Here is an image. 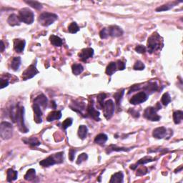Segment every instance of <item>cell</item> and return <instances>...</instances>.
<instances>
[{
  "mask_svg": "<svg viewBox=\"0 0 183 183\" xmlns=\"http://www.w3.org/2000/svg\"><path fill=\"white\" fill-rule=\"evenodd\" d=\"M10 117L14 123L18 125L19 129L21 132L26 133L28 129L25 124V108L17 106L16 108H12L10 112Z\"/></svg>",
  "mask_w": 183,
  "mask_h": 183,
  "instance_id": "cell-1",
  "label": "cell"
},
{
  "mask_svg": "<svg viewBox=\"0 0 183 183\" xmlns=\"http://www.w3.org/2000/svg\"><path fill=\"white\" fill-rule=\"evenodd\" d=\"M161 45H163L162 40L160 35L157 33H153L152 36H150L147 40V49L148 52L152 54L155 51L160 50Z\"/></svg>",
  "mask_w": 183,
  "mask_h": 183,
  "instance_id": "cell-2",
  "label": "cell"
},
{
  "mask_svg": "<svg viewBox=\"0 0 183 183\" xmlns=\"http://www.w3.org/2000/svg\"><path fill=\"white\" fill-rule=\"evenodd\" d=\"M57 15L54 13L44 12L39 15L38 21L41 25L44 27H48L52 25L55 21L57 20Z\"/></svg>",
  "mask_w": 183,
  "mask_h": 183,
  "instance_id": "cell-3",
  "label": "cell"
},
{
  "mask_svg": "<svg viewBox=\"0 0 183 183\" xmlns=\"http://www.w3.org/2000/svg\"><path fill=\"white\" fill-rule=\"evenodd\" d=\"M19 17L21 21L27 25H31L34 20V14L29 8H23L19 11Z\"/></svg>",
  "mask_w": 183,
  "mask_h": 183,
  "instance_id": "cell-4",
  "label": "cell"
},
{
  "mask_svg": "<svg viewBox=\"0 0 183 183\" xmlns=\"http://www.w3.org/2000/svg\"><path fill=\"white\" fill-rule=\"evenodd\" d=\"M63 152H59L54 154L51 156L48 157L47 158L44 159L39 162V165L43 167H50L55 164H59L63 162Z\"/></svg>",
  "mask_w": 183,
  "mask_h": 183,
  "instance_id": "cell-5",
  "label": "cell"
},
{
  "mask_svg": "<svg viewBox=\"0 0 183 183\" xmlns=\"http://www.w3.org/2000/svg\"><path fill=\"white\" fill-rule=\"evenodd\" d=\"M12 125L7 122H2L0 125V135L3 139H9L12 137Z\"/></svg>",
  "mask_w": 183,
  "mask_h": 183,
  "instance_id": "cell-6",
  "label": "cell"
},
{
  "mask_svg": "<svg viewBox=\"0 0 183 183\" xmlns=\"http://www.w3.org/2000/svg\"><path fill=\"white\" fill-rule=\"evenodd\" d=\"M104 116L107 119H109L115 113V103L112 100H109L104 103L103 107Z\"/></svg>",
  "mask_w": 183,
  "mask_h": 183,
  "instance_id": "cell-7",
  "label": "cell"
},
{
  "mask_svg": "<svg viewBox=\"0 0 183 183\" xmlns=\"http://www.w3.org/2000/svg\"><path fill=\"white\" fill-rule=\"evenodd\" d=\"M157 109L155 107H149L145 110L144 117L152 122H158L161 119L160 116H159L157 114Z\"/></svg>",
  "mask_w": 183,
  "mask_h": 183,
  "instance_id": "cell-8",
  "label": "cell"
},
{
  "mask_svg": "<svg viewBox=\"0 0 183 183\" xmlns=\"http://www.w3.org/2000/svg\"><path fill=\"white\" fill-rule=\"evenodd\" d=\"M38 73L39 71L36 67V64H31L22 73V79L24 80H29V79L34 77Z\"/></svg>",
  "mask_w": 183,
  "mask_h": 183,
  "instance_id": "cell-9",
  "label": "cell"
},
{
  "mask_svg": "<svg viewBox=\"0 0 183 183\" xmlns=\"http://www.w3.org/2000/svg\"><path fill=\"white\" fill-rule=\"evenodd\" d=\"M147 99H148V97H147V94H146V92H139L136 94H135V95L131 98L130 103L132 105H139V104L145 102Z\"/></svg>",
  "mask_w": 183,
  "mask_h": 183,
  "instance_id": "cell-10",
  "label": "cell"
},
{
  "mask_svg": "<svg viewBox=\"0 0 183 183\" xmlns=\"http://www.w3.org/2000/svg\"><path fill=\"white\" fill-rule=\"evenodd\" d=\"M94 55V50L92 48H84L82 50V52L79 54L80 60L82 62H87L88 59L91 58Z\"/></svg>",
  "mask_w": 183,
  "mask_h": 183,
  "instance_id": "cell-11",
  "label": "cell"
},
{
  "mask_svg": "<svg viewBox=\"0 0 183 183\" xmlns=\"http://www.w3.org/2000/svg\"><path fill=\"white\" fill-rule=\"evenodd\" d=\"M108 34L109 36L113 37H120L123 34V30L120 27L116 26V25H113L110 26L109 28L107 29Z\"/></svg>",
  "mask_w": 183,
  "mask_h": 183,
  "instance_id": "cell-12",
  "label": "cell"
},
{
  "mask_svg": "<svg viewBox=\"0 0 183 183\" xmlns=\"http://www.w3.org/2000/svg\"><path fill=\"white\" fill-rule=\"evenodd\" d=\"M167 135V129L164 127H157L153 130L152 136L156 139H163Z\"/></svg>",
  "mask_w": 183,
  "mask_h": 183,
  "instance_id": "cell-13",
  "label": "cell"
},
{
  "mask_svg": "<svg viewBox=\"0 0 183 183\" xmlns=\"http://www.w3.org/2000/svg\"><path fill=\"white\" fill-rule=\"evenodd\" d=\"M32 108H33V111L34 113V121L35 123L37 124L42 123V112L40 109V107L37 104H34L32 105Z\"/></svg>",
  "mask_w": 183,
  "mask_h": 183,
  "instance_id": "cell-14",
  "label": "cell"
},
{
  "mask_svg": "<svg viewBox=\"0 0 183 183\" xmlns=\"http://www.w3.org/2000/svg\"><path fill=\"white\" fill-rule=\"evenodd\" d=\"M25 40L20 39H16L14 40V49L17 52L21 53L25 50Z\"/></svg>",
  "mask_w": 183,
  "mask_h": 183,
  "instance_id": "cell-15",
  "label": "cell"
},
{
  "mask_svg": "<svg viewBox=\"0 0 183 183\" xmlns=\"http://www.w3.org/2000/svg\"><path fill=\"white\" fill-rule=\"evenodd\" d=\"M87 113L89 115L91 116L92 118H93L94 119H95L96 121H100V113L94 109L93 106V102L90 103L89 106L87 107Z\"/></svg>",
  "mask_w": 183,
  "mask_h": 183,
  "instance_id": "cell-16",
  "label": "cell"
},
{
  "mask_svg": "<svg viewBox=\"0 0 183 183\" xmlns=\"http://www.w3.org/2000/svg\"><path fill=\"white\" fill-rule=\"evenodd\" d=\"M47 102H48V100H47V98L46 97V96H45L44 94H41L35 98L34 100V104H37V105H38L39 106V107H47Z\"/></svg>",
  "mask_w": 183,
  "mask_h": 183,
  "instance_id": "cell-17",
  "label": "cell"
},
{
  "mask_svg": "<svg viewBox=\"0 0 183 183\" xmlns=\"http://www.w3.org/2000/svg\"><path fill=\"white\" fill-rule=\"evenodd\" d=\"M7 22L9 23V25L10 26H19L21 24V20L19 19V16H17V15H15V14H12L9 17V18L7 19Z\"/></svg>",
  "mask_w": 183,
  "mask_h": 183,
  "instance_id": "cell-18",
  "label": "cell"
},
{
  "mask_svg": "<svg viewBox=\"0 0 183 183\" xmlns=\"http://www.w3.org/2000/svg\"><path fill=\"white\" fill-rule=\"evenodd\" d=\"M61 117H62V113L60 111H52L47 116V120L48 122L58 120Z\"/></svg>",
  "mask_w": 183,
  "mask_h": 183,
  "instance_id": "cell-19",
  "label": "cell"
},
{
  "mask_svg": "<svg viewBox=\"0 0 183 183\" xmlns=\"http://www.w3.org/2000/svg\"><path fill=\"white\" fill-rule=\"evenodd\" d=\"M124 179V175L122 172H118L115 173L112 176L111 180H109L110 183H123Z\"/></svg>",
  "mask_w": 183,
  "mask_h": 183,
  "instance_id": "cell-20",
  "label": "cell"
},
{
  "mask_svg": "<svg viewBox=\"0 0 183 183\" xmlns=\"http://www.w3.org/2000/svg\"><path fill=\"white\" fill-rule=\"evenodd\" d=\"M7 180L9 182H12V181H15L17 179V177H18V172L17 171L14 170L13 169H9L7 171Z\"/></svg>",
  "mask_w": 183,
  "mask_h": 183,
  "instance_id": "cell-21",
  "label": "cell"
},
{
  "mask_svg": "<svg viewBox=\"0 0 183 183\" xmlns=\"http://www.w3.org/2000/svg\"><path fill=\"white\" fill-rule=\"evenodd\" d=\"M107 139H108V137L107 135H106L105 134L101 133L96 136L95 139H94V142L97 145H104L105 144L106 142L107 141Z\"/></svg>",
  "mask_w": 183,
  "mask_h": 183,
  "instance_id": "cell-22",
  "label": "cell"
},
{
  "mask_svg": "<svg viewBox=\"0 0 183 183\" xmlns=\"http://www.w3.org/2000/svg\"><path fill=\"white\" fill-rule=\"evenodd\" d=\"M117 70V63L112 62H110L107 67V69H106V74H107V75L111 76L113 75Z\"/></svg>",
  "mask_w": 183,
  "mask_h": 183,
  "instance_id": "cell-23",
  "label": "cell"
},
{
  "mask_svg": "<svg viewBox=\"0 0 183 183\" xmlns=\"http://www.w3.org/2000/svg\"><path fill=\"white\" fill-rule=\"evenodd\" d=\"M21 65V58L19 57H15L11 60V68L14 71H17Z\"/></svg>",
  "mask_w": 183,
  "mask_h": 183,
  "instance_id": "cell-24",
  "label": "cell"
},
{
  "mask_svg": "<svg viewBox=\"0 0 183 183\" xmlns=\"http://www.w3.org/2000/svg\"><path fill=\"white\" fill-rule=\"evenodd\" d=\"M50 40L51 44L54 45L55 47H61L63 44L62 39L56 36V35H51L50 37Z\"/></svg>",
  "mask_w": 183,
  "mask_h": 183,
  "instance_id": "cell-25",
  "label": "cell"
},
{
  "mask_svg": "<svg viewBox=\"0 0 183 183\" xmlns=\"http://www.w3.org/2000/svg\"><path fill=\"white\" fill-rule=\"evenodd\" d=\"M131 149H127L125 148V147H119L116 146V145H110L109 147H108L107 148V153H110L113 151H115V152H128V151L130 150Z\"/></svg>",
  "mask_w": 183,
  "mask_h": 183,
  "instance_id": "cell-26",
  "label": "cell"
},
{
  "mask_svg": "<svg viewBox=\"0 0 183 183\" xmlns=\"http://www.w3.org/2000/svg\"><path fill=\"white\" fill-rule=\"evenodd\" d=\"M88 129L86 126L84 125H80L78 129V135L80 139H84L87 136Z\"/></svg>",
  "mask_w": 183,
  "mask_h": 183,
  "instance_id": "cell-27",
  "label": "cell"
},
{
  "mask_svg": "<svg viewBox=\"0 0 183 183\" xmlns=\"http://www.w3.org/2000/svg\"><path fill=\"white\" fill-rule=\"evenodd\" d=\"M183 118V112L180 111V110H178V111L174 112L173 113V120H174V123L178 125V124H180Z\"/></svg>",
  "mask_w": 183,
  "mask_h": 183,
  "instance_id": "cell-28",
  "label": "cell"
},
{
  "mask_svg": "<svg viewBox=\"0 0 183 183\" xmlns=\"http://www.w3.org/2000/svg\"><path fill=\"white\" fill-rule=\"evenodd\" d=\"M36 178V171L34 169H29L25 175V179L27 181H31Z\"/></svg>",
  "mask_w": 183,
  "mask_h": 183,
  "instance_id": "cell-29",
  "label": "cell"
},
{
  "mask_svg": "<svg viewBox=\"0 0 183 183\" xmlns=\"http://www.w3.org/2000/svg\"><path fill=\"white\" fill-rule=\"evenodd\" d=\"M23 141L25 142L26 144H28L29 145H31V146L37 147V146H39V145L41 144L40 142H39L36 137H30V138L29 139H23Z\"/></svg>",
  "mask_w": 183,
  "mask_h": 183,
  "instance_id": "cell-30",
  "label": "cell"
},
{
  "mask_svg": "<svg viewBox=\"0 0 183 183\" xmlns=\"http://www.w3.org/2000/svg\"><path fill=\"white\" fill-rule=\"evenodd\" d=\"M72 70L74 74H75V75H79V74H80L82 72H83L84 68L82 64H74L72 67Z\"/></svg>",
  "mask_w": 183,
  "mask_h": 183,
  "instance_id": "cell-31",
  "label": "cell"
},
{
  "mask_svg": "<svg viewBox=\"0 0 183 183\" xmlns=\"http://www.w3.org/2000/svg\"><path fill=\"white\" fill-rule=\"evenodd\" d=\"M157 90V85L155 83V82H149L147 86L145 87V90L148 92V93L149 92V94L155 92Z\"/></svg>",
  "mask_w": 183,
  "mask_h": 183,
  "instance_id": "cell-32",
  "label": "cell"
},
{
  "mask_svg": "<svg viewBox=\"0 0 183 183\" xmlns=\"http://www.w3.org/2000/svg\"><path fill=\"white\" fill-rule=\"evenodd\" d=\"M79 30H80V28H79L77 24L74 22V21L72 22L70 25H69L68 31L69 32L71 33V34H75V33L79 31Z\"/></svg>",
  "mask_w": 183,
  "mask_h": 183,
  "instance_id": "cell-33",
  "label": "cell"
},
{
  "mask_svg": "<svg viewBox=\"0 0 183 183\" xmlns=\"http://www.w3.org/2000/svg\"><path fill=\"white\" fill-rule=\"evenodd\" d=\"M124 93H125V91L123 90V91H121V92H116V93L114 94V97H115V99L116 100V103H117V105L118 108L119 107V104H120L121 100L123 97Z\"/></svg>",
  "mask_w": 183,
  "mask_h": 183,
  "instance_id": "cell-34",
  "label": "cell"
},
{
  "mask_svg": "<svg viewBox=\"0 0 183 183\" xmlns=\"http://www.w3.org/2000/svg\"><path fill=\"white\" fill-rule=\"evenodd\" d=\"M152 161H154V159L152 158V157L150 156H146L145 157H143V158H142L139 160L138 162H137V165H145V164H147V163L148 162H152Z\"/></svg>",
  "mask_w": 183,
  "mask_h": 183,
  "instance_id": "cell-35",
  "label": "cell"
},
{
  "mask_svg": "<svg viewBox=\"0 0 183 183\" xmlns=\"http://www.w3.org/2000/svg\"><path fill=\"white\" fill-rule=\"evenodd\" d=\"M25 2H26L28 5L31 6V7L34 8V9H41L42 8V4L38 2H36V1H26Z\"/></svg>",
  "mask_w": 183,
  "mask_h": 183,
  "instance_id": "cell-36",
  "label": "cell"
},
{
  "mask_svg": "<svg viewBox=\"0 0 183 183\" xmlns=\"http://www.w3.org/2000/svg\"><path fill=\"white\" fill-rule=\"evenodd\" d=\"M161 101H162V103L165 106L168 105V104L171 102V97H170V95L169 94V93L166 92V93H165L164 94H163Z\"/></svg>",
  "mask_w": 183,
  "mask_h": 183,
  "instance_id": "cell-37",
  "label": "cell"
},
{
  "mask_svg": "<svg viewBox=\"0 0 183 183\" xmlns=\"http://www.w3.org/2000/svg\"><path fill=\"white\" fill-rule=\"evenodd\" d=\"M72 123H73V120H72V118H67V119H66L62 123V125L63 129L66 130L69 127H70V126L72 125Z\"/></svg>",
  "mask_w": 183,
  "mask_h": 183,
  "instance_id": "cell-38",
  "label": "cell"
},
{
  "mask_svg": "<svg viewBox=\"0 0 183 183\" xmlns=\"http://www.w3.org/2000/svg\"><path fill=\"white\" fill-rule=\"evenodd\" d=\"M174 6L172 5H165L162 6H160V7H157L156 9V11L159 12V11H168L170 10L171 8H172Z\"/></svg>",
  "mask_w": 183,
  "mask_h": 183,
  "instance_id": "cell-39",
  "label": "cell"
},
{
  "mask_svg": "<svg viewBox=\"0 0 183 183\" xmlns=\"http://www.w3.org/2000/svg\"><path fill=\"white\" fill-rule=\"evenodd\" d=\"M145 67V64H143L141 61H137V62H135V65L133 67V69L135 70H143Z\"/></svg>",
  "mask_w": 183,
  "mask_h": 183,
  "instance_id": "cell-40",
  "label": "cell"
},
{
  "mask_svg": "<svg viewBox=\"0 0 183 183\" xmlns=\"http://www.w3.org/2000/svg\"><path fill=\"white\" fill-rule=\"evenodd\" d=\"M87 158H88L87 155L86 153H82V154L79 155L77 160V165L81 164L82 162H84V161H86L87 160Z\"/></svg>",
  "mask_w": 183,
  "mask_h": 183,
  "instance_id": "cell-41",
  "label": "cell"
},
{
  "mask_svg": "<svg viewBox=\"0 0 183 183\" xmlns=\"http://www.w3.org/2000/svg\"><path fill=\"white\" fill-rule=\"evenodd\" d=\"M106 98V94H100V95H98L97 97V102L99 103L100 107H103L104 105V100Z\"/></svg>",
  "mask_w": 183,
  "mask_h": 183,
  "instance_id": "cell-42",
  "label": "cell"
},
{
  "mask_svg": "<svg viewBox=\"0 0 183 183\" xmlns=\"http://www.w3.org/2000/svg\"><path fill=\"white\" fill-rule=\"evenodd\" d=\"M147 172H148V171H147V168H145V167H141L140 168H139L138 170H137L136 175L137 176H142L146 175Z\"/></svg>",
  "mask_w": 183,
  "mask_h": 183,
  "instance_id": "cell-43",
  "label": "cell"
},
{
  "mask_svg": "<svg viewBox=\"0 0 183 183\" xmlns=\"http://www.w3.org/2000/svg\"><path fill=\"white\" fill-rule=\"evenodd\" d=\"M100 36L101 39H107L109 37V34H108V31L107 28H104L102 29L100 32Z\"/></svg>",
  "mask_w": 183,
  "mask_h": 183,
  "instance_id": "cell-44",
  "label": "cell"
},
{
  "mask_svg": "<svg viewBox=\"0 0 183 183\" xmlns=\"http://www.w3.org/2000/svg\"><path fill=\"white\" fill-rule=\"evenodd\" d=\"M135 51L137 53H139V54H145V52H146V47L143 45H138L135 47Z\"/></svg>",
  "mask_w": 183,
  "mask_h": 183,
  "instance_id": "cell-45",
  "label": "cell"
},
{
  "mask_svg": "<svg viewBox=\"0 0 183 183\" xmlns=\"http://www.w3.org/2000/svg\"><path fill=\"white\" fill-rule=\"evenodd\" d=\"M117 70H124L125 69V64L124 62H122L120 60H118L117 62Z\"/></svg>",
  "mask_w": 183,
  "mask_h": 183,
  "instance_id": "cell-46",
  "label": "cell"
},
{
  "mask_svg": "<svg viewBox=\"0 0 183 183\" xmlns=\"http://www.w3.org/2000/svg\"><path fill=\"white\" fill-rule=\"evenodd\" d=\"M75 152L76 151L73 149H70V152H69V157H70V160L71 161H73L74 159V156H75Z\"/></svg>",
  "mask_w": 183,
  "mask_h": 183,
  "instance_id": "cell-47",
  "label": "cell"
},
{
  "mask_svg": "<svg viewBox=\"0 0 183 183\" xmlns=\"http://www.w3.org/2000/svg\"><path fill=\"white\" fill-rule=\"evenodd\" d=\"M9 85V81L7 80H4V79H1V89L6 87Z\"/></svg>",
  "mask_w": 183,
  "mask_h": 183,
  "instance_id": "cell-48",
  "label": "cell"
},
{
  "mask_svg": "<svg viewBox=\"0 0 183 183\" xmlns=\"http://www.w3.org/2000/svg\"><path fill=\"white\" fill-rule=\"evenodd\" d=\"M129 113H130L131 115L132 116L134 117H139V114L138 112L135 111V110L134 109H130L129 110Z\"/></svg>",
  "mask_w": 183,
  "mask_h": 183,
  "instance_id": "cell-49",
  "label": "cell"
},
{
  "mask_svg": "<svg viewBox=\"0 0 183 183\" xmlns=\"http://www.w3.org/2000/svg\"><path fill=\"white\" fill-rule=\"evenodd\" d=\"M1 44H2V50H1V51H2V52H4V50H5V44H4V42H3V41L2 40L1 41Z\"/></svg>",
  "mask_w": 183,
  "mask_h": 183,
  "instance_id": "cell-50",
  "label": "cell"
},
{
  "mask_svg": "<svg viewBox=\"0 0 183 183\" xmlns=\"http://www.w3.org/2000/svg\"><path fill=\"white\" fill-rule=\"evenodd\" d=\"M182 165H181V166L180 167V168H179V169H177V170H175V172H178V171L182 170Z\"/></svg>",
  "mask_w": 183,
  "mask_h": 183,
  "instance_id": "cell-51",
  "label": "cell"
}]
</instances>
